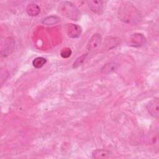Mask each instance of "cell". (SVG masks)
Returning <instances> with one entry per match:
<instances>
[{"label":"cell","instance_id":"obj_7","mask_svg":"<svg viewBox=\"0 0 159 159\" xmlns=\"http://www.w3.org/2000/svg\"><path fill=\"white\" fill-rule=\"evenodd\" d=\"M158 98H155L152 99L146 106V108L148 113L152 117L157 119L158 117Z\"/></svg>","mask_w":159,"mask_h":159},{"label":"cell","instance_id":"obj_6","mask_svg":"<svg viewBox=\"0 0 159 159\" xmlns=\"http://www.w3.org/2000/svg\"><path fill=\"white\" fill-rule=\"evenodd\" d=\"M15 48V41L12 37H7L5 39L4 44L1 50V54L4 57H7L11 54Z\"/></svg>","mask_w":159,"mask_h":159},{"label":"cell","instance_id":"obj_15","mask_svg":"<svg viewBox=\"0 0 159 159\" xmlns=\"http://www.w3.org/2000/svg\"><path fill=\"white\" fill-rule=\"evenodd\" d=\"M87 55H88V53H85V54H83V55H81L78 58H77L76 60L73 63V68H76L79 67L80 66H81L84 63V61H85Z\"/></svg>","mask_w":159,"mask_h":159},{"label":"cell","instance_id":"obj_12","mask_svg":"<svg viewBox=\"0 0 159 159\" xmlns=\"http://www.w3.org/2000/svg\"><path fill=\"white\" fill-rule=\"evenodd\" d=\"M60 21V18L57 16H50L42 20V23L46 25H53L58 24Z\"/></svg>","mask_w":159,"mask_h":159},{"label":"cell","instance_id":"obj_1","mask_svg":"<svg viewBox=\"0 0 159 159\" xmlns=\"http://www.w3.org/2000/svg\"><path fill=\"white\" fill-rule=\"evenodd\" d=\"M118 18L123 22L132 25L137 24L141 20V16L137 9L129 1H123L118 9Z\"/></svg>","mask_w":159,"mask_h":159},{"label":"cell","instance_id":"obj_5","mask_svg":"<svg viewBox=\"0 0 159 159\" xmlns=\"http://www.w3.org/2000/svg\"><path fill=\"white\" fill-rule=\"evenodd\" d=\"M65 29L67 35L72 39L78 38L82 32L81 27L73 23L66 24L65 26Z\"/></svg>","mask_w":159,"mask_h":159},{"label":"cell","instance_id":"obj_4","mask_svg":"<svg viewBox=\"0 0 159 159\" xmlns=\"http://www.w3.org/2000/svg\"><path fill=\"white\" fill-rule=\"evenodd\" d=\"M101 43L102 37L101 34L98 33H95L91 36V37L89 40L86 45V48L90 52H94L99 48Z\"/></svg>","mask_w":159,"mask_h":159},{"label":"cell","instance_id":"obj_13","mask_svg":"<svg viewBox=\"0 0 159 159\" xmlns=\"http://www.w3.org/2000/svg\"><path fill=\"white\" fill-rule=\"evenodd\" d=\"M120 39H119L117 37H109L106 39L105 41V47L107 48V50H110L116 46L118 45L120 42Z\"/></svg>","mask_w":159,"mask_h":159},{"label":"cell","instance_id":"obj_8","mask_svg":"<svg viewBox=\"0 0 159 159\" xmlns=\"http://www.w3.org/2000/svg\"><path fill=\"white\" fill-rule=\"evenodd\" d=\"M88 5L90 9L94 13L101 15L104 10V4L103 1H89Z\"/></svg>","mask_w":159,"mask_h":159},{"label":"cell","instance_id":"obj_11","mask_svg":"<svg viewBox=\"0 0 159 159\" xmlns=\"http://www.w3.org/2000/svg\"><path fill=\"white\" fill-rule=\"evenodd\" d=\"M26 12L29 16L35 17L39 14L40 12V8L37 4L31 3L27 6Z\"/></svg>","mask_w":159,"mask_h":159},{"label":"cell","instance_id":"obj_9","mask_svg":"<svg viewBox=\"0 0 159 159\" xmlns=\"http://www.w3.org/2000/svg\"><path fill=\"white\" fill-rule=\"evenodd\" d=\"M118 67L119 65L116 62L110 61L106 63L105 65H103L101 70V71L102 74L108 75L116 71L118 69Z\"/></svg>","mask_w":159,"mask_h":159},{"label":"cell","instance_id":"obj_3","mask_svg":"<svg viewBox=\"0 0 159 159\" xmlns=\"http://www.w3.org/2000/svg\"><path fill=\"white\" fill-rule=\"evenodd\" d=\"M146 43L145 35L141 33H134L130 35L127 40L128 45L132 47H140Z\"/></svg>","mask_w":159,"mask_h":159},{"label":"cell","instance_id":"obj_10","mask_svg":"<svg viewBox=\"0 0 159 159\" xmlns=\"http://www.w3.org/2000/svg\"><path fill=\"white\" fill-rule=\"evenodd\" d=\"M111 152L104 149H96L92 153V157L96 159L106 158L110 157Z\"/></svg>","mask_w":159,"mask_h":159},{"label":"cell","instance_id":"obj_16","mask_svg":"<svg viewBox=\"0 0 159 159\" xmlns=\"http://www.w3.org/2000/svg\"><path fill=\"white\" fill-rule=\"evenodd\" d=\"M72 53V51L71 48L68 47L63 48L60 51V55L63 58H67L71 56Z\"/></svg>","mask_w":159,"mask_h":159},{"label":"cell","instance_id":"obj_2","mask_svg":"<svg viewBox=\"0 0 159 159\" xmlns=\"http://www.w3.org/2000/svg\"><path fill=\"white\" fill-rule=\"evenodd\" d=\"M59 5V11L63 16L73 20H78L80 19V11L71 2L63 1Z\"/></svg>","mask_w":159,"mask_h":159},{"label":"cell","instance_id":"obj_14","mask_svg":"<svg viewBox=\"0 0 159 159\" xmlns=\"http://www.w3.org/2000/svg\"><path fill=\"white\" fill-rule=\"evenodd\" d=\"M46 62L47 60L45 58L42 57H39L34 59L32 61V65L35 68H40L46 63Z\"/></svg>","mask_w":159,"mask_h":159}]
</instances>
